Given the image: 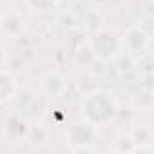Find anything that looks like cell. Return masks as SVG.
I'll list each match as a JSON object with an SVG mask.
<instances>
[{
	"label": "cell",
	"mask_w": 154,
	"mask_h": 154,
	"mask_svg": "<svg viewBox=\"0 0 154 154\" xmlns=\"http://www.w3.org/2000/svg\"><path fill=\"white\" fill-rule=\"evenodd\" d=\"M80 120L87 122L94 129L112 125L120 116V102L116 94L103 87H94L82 94L78 102Z\"/></svg>",
	"instance_id": "cell-1"
},
{
	"label": "cell",
	"mask_w": 154,
	"mask_h": 154,
	"mask_svg": "<svg viewBox=\"0 0 154 154\" xmlns=\"http://www.w3.org/2000/svg\"><path fill=\"white\" fill-rule=\"evenodd\" d=\"M87 47L93 53L94 60L111 63L122 51L120 47V33L112 27L102 26L94 29L87 40Z\"/></svg>",
	"instance_id": "cell-2"
},
{
	"label": "cell",
	"mask_w": 154,
	"mask_h": 154,
	"mask_svg": "<svg viewBox=\"0 0 154 154\" xmlns=\"http://www.w3.org/2000/svg\"><path fill=\"white\" fill-rule=\"evenodd\" d=\"M120 47H122V53L140 58L147 54L150 47V35L143 26H129L120 35Z\"/></svg>",
	"instance_id": "cell-3"
},
{
	"label": "cell",
	"mask_w": 154,
	"mask_h": 154,
	"mask_svg": "<svg viewBox=\"0 0 154 154\" xmlns=\"http://www.w3.org/2000/svg\"><path fill=\"white\" fill-rule=\"evenodd\" d=\"M13 105V114H18L20 118H24L26 122H29L31 125H36V122L40 120V116L44 114V107H42V100L31 93V91H20L17 93V96L13 98V102L9 103Z\"/></svg>",
	"instance_id": "cell-4"
},
{
	"label": "cell",
	"mask_w": 154,
	"mask_h": 154,
	"mask_svg": "<svg viewBox=\"0 0 154 154\" xmlns=\"http://www.w3.org/2000/svg\"><path fill=\"white\" fill-rule=\"evenodd\" d=\"M69 89V84H67V78L65 74L60 72L58 69H49L47 72L42 74L40 78V91L45 98L49 100H58L62 98Z\"/></svg>",
	"instance_id": "cell-5"
},
{
	"label": "cell",
	"mask_w": 154,
	"mask_h": 154,
	"mask_svg": "<svg viewBox=\"0 0 154 154\" xmlns=\"http://www.w3.org/2000/svg\"><path fill=\"white\" fill-rule=\"evenodd\" d=\"M94 138H96V129L84 120L72 122L65 132V141L69 143V147L80 145V143H91Z\"/></svg>",
	"instance_id": "cell-6"
},
{
	"label": "cell",
	"mask_w": 154,
	"mask_h": 154,
	"mask_svg": "<svg viewBox=\"0 0 154 154\" xmlns=\"http://www.w3.org/2000/svg\"><path fill=\"white\" fill-rule=\"evenodd\" d=\"M18 93V80L11 69L0 67V105H9Z\"/></svg>",
	"instance_id": "cell-7"
},
{
	"label": "cell",
	"mask_w": 154,
	"mask_h": 154,
	"mask_svg": "<svg viewBox=\"0 0 154 154\" xmlns=\"http://www.w3.org/2000/svg\"><path fill=\"white\" fill-rule=\"evenodd\" d=\"M6 132L13 140H24L31 134V123L20 118L18 114H11L6 122Z\"/></svg>",
	"instance_id": "cell-8"
},
{
	"label": "cell",
	"mask_w": 154,
	"mask_h": 154,
	"mask_svg": "<svg viewBox=\"0 0 154 154\" xmlns=\"http://www.w3.org/2000/svg\"><path fill=\"white\" fill-rule=\"evenodd\" d=\"M24 4L29 11L44 15V13H49V11L56 9L60 6V0H24Z\"/></svg>",
	"instance_id": "cell-9"
},
{
	"label": "cell",
	"mask_w": 154,
	"mask_h": 154,
	"mask_svg": "<svg viewBox=\"0 0 154 154\" xmlns=\"http://www.w3.org/2000/svg\"><path fill=\"white\" fill-rule=\"evenodd\" d=\"M129 136L132 138V141L136 143V147H140V145H150L152 143V127L150 125H140Z\"/></svg>",
	"instance_id": "cell-10"
},
{
	"label": "cell",
	"mask_w": 154,
	"mask_h": 154,
	"mask_svg": "<svg viewBox=\"0 0 154 154\" xmlns=\"http://www.w3.org/2000/svg\"><path fill=\"white\" fill-rule=\"evenodd\" d=\"M0 29H4L8 35H17V33H20L22 26H20L18 15L11 13V15H8V17H2V18H0Z\"/></svg>",
	"instance_id": "cell-11"
},
{
	"label": "cell",
	"mask_w": 154,
	"mask_h": 154,
	"mask_svg": "<svg viewBox=\"0 0 154 154\" xmlns=\"http://www.w3.org/2000/svg\"><path fill=\"white\" fill-rule=\"evenodd\" d=\"M138 96H140L138 100L140 111H150L152 109V89H141Z\"/></svg>",
	"instance_id": "cell-12"
},
{
	"label": "cell",
	"mask_w": 154,
	"mask_h": 154,
	"mask_svg": "<svg viewBox=\"0 0 154 154\" xmlns=\"http://www.w3.org/2000/svg\"><path fill=\"white\" fill-rule=\"evenodd\" d=\"M134 147H136V143L132 141V138L129 134L116 141V150L118 152H134Z\"/></svg>",
	"instance_id": "cell-13"
},
{
	"label": "cell",
	"mask_w": 154,
	"mask_h": 154,
	"mask_svg": "<svg viewBox=\"0 0 154 154\" xmlns=\"http://www.w3.org/2000/svg\"><path fill=\"white\" fill-rule=\"evenodd\" d=\"M69 150H71V152H74V154H78V152H93V154H96V152H98V147L91 141V143L72 145V147H69Z\"/></svg>",
	"instance_id": "cell-14"
},
{
	"label": "cell",
	"mask_w": 154,
	"mask_h": 154,
	"mask_svg": "<svg viewBox=\"0 0 154 154\" xmlns=\"http://www.w3.org/2000/svg\"><path fill=\"white\" fill-rule=\"evenodd\" d=\"M0 18H2V17H0Z\"/></svg>",
	"instance_id": "cell-15"
}]
</instances>
